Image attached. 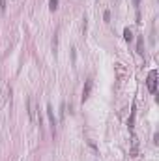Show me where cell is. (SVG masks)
Segmentation results:
<instances>
[{"label": "cell", "instance_id": "obj_1", "mask_svg": "<svg viewBox=\"0 0 159 161\" xmlns=\"http://www.w3.org/2000/svg\"><path fill=\"white\" fill-rule=\"evenodd\" d=\"M146 85H148V90H150V92L155 94V90H157V71H155V69H152V71L148 73Z\"/></svg>", "mask_w": 159, "mask_h": 161}, {"label": "cell", "instance_id": "obj_2", "mask_svg": "<svg viewBox=\"0 0 159 161\" xmlns=\"http://www.w3.org/2000/svg\"><path fill=\"white\" fill-rule=\"evenodd\" d=\"M28 114H30V120L36 122V109H34V97H28Z\"/></svg>", "mask_w": 159, "mask_h": 161}, {"label": "cell", "instance_id": "obj_3", "mask_svg": "<svg viewBox=\"0 0 159 161\" xmlns=\"http://www.w3.org/2000/svg\"><path fill=\"white\" fill-rule=\"evenodd\" d=\"M90 90H92V79H88V81H86V85H84V90H82V101H86V99H88Z\"/></svg>", "mask_w": 159, "mask_h": 161}, {"label": "cell", "instance_id": "obj_4", "mask_svg": "<svg viewBox=\"0 0 159 161\" xmlns=\"http://www.w3.org/2000/svg\"><path fill=\"white\" fill-rule=\"evenodd\" d=\"M47 116H49V122L53 125V131H54V125H56V118H54V113H53V107L47 105Z\"/></svg>", "mask_w": 159, "mask_h": 161}, {"label": "cell", "instance_id": "obj_5", "mask_svg": "<svg viewBox=\"0 0 159 161\" xmlns=\"http://www.w3.org/2000/svg\"><path fill=\"white\" fill-rule=\"evenodd\" d=\"M135 114H137V109H135V103H133V107H131V116H129V120H127L129 129H133V124H135Z\"/></svg>", "mask_w": 159, "mask_h": 161}, {"label": "cell", "instance_id": "obj_6", "mask_svg": "<svg viewBox=\"0 0 159 161\" xmlns=\"http://www.w3.org/2000/svg\"><path fill=\"white\" fill-rule=\"evenodd\" d=\"M131 156H133V157L139 156V141H137L135 137H133V146H131Z\"/></svg>", "mask_w": 159, "mask_h": 161}, {"label": "cell", "instance_id": "obj_7", "mask_svg": "<svg viewBox=\"0 0 159 161\" xmlns=\"http://www.w3.org/2000/svg\"><path fill=\"white\" fill-rule=\"evenodd\" d=\"M124 39H126V41H131V39H133V32H131L129 28L124 30Z\"/></svg>", "mask_w": 159, "mask_h": 161}, {"label": "cell", "instance_id": "obj_8", "mask_svg": "<svg viewBox=\"0 0 159 161\" xmlns=\"http://www.w3.org/2000/svg\"><path fill=\"white\" fill-rule=\"evenodd\" d=\"M142 45H144V39L142 38H139V41H137V53L139 54H142L144 51H142Z\"/></svg>", "mask_w": 159, "mask_h": 161}, {"label": "cell", "instance_id": "obj_9", "mask_svg": "<svg viewBox=\"0 0 159 161\" xmlns=\"http://www.w3.org/2000/svg\"><path fill=\"white\" fill-rule=\"evenodd\" d=\"M49 8H51V11H54L58 8V0H49Z\"/></svg>", "mask_w": 159, "mask_h": 161}, {"label": "cell", "instance_id": "obj_10", "mask_svg": "<svg viewBox=\"0 0 159 161\" xmlns=\"http://www.w3.org/2000/svg\"><path fill=\"white\" fill-rule=\"evenodd\" d=\"M0 11H6V0H0Z\"/></svg>", "mask_w": 159, "mask_h": 161}, {"label": "cell", "instance_id": "obj_11", "mask_svg": "<svg viewBox=\"0 0 159 161\" xmlns=\"http://www.w3.org/2000/svg\"><path fill=\"white\" fill-rule=\"evenodd\" d=\"M103 19L109 23V21H110V11H105V13H103Z\"/></svg>", "mask_w": 159, "mask_h": 161}, {"label": "cell", "instance_id": "obj_12", "mask_svg": "<svg viewBox=\"0 0 159 161\" xmlns=\"http://www.w3.org/2000/svg\"><path fill=\"white\" fill-rule=\"evenodd\" d=\"M64 107H66V105L62 103V105H60V118H64Z\"/></svg>", "mask_w": 159, "mask_h": 161}, {"label": "cell", "instance_id": "obj_13", "mask_svg": "<svg viewBox=\"0 0 159 161\" xmlns=\"http://www.w3.org/2000/svg\"><path fill=\"white\" fill-rule=\"evenodd\" d=\"M133 6L137 8V11H139V6H141V0H133Z\"/></svg>", "mask_w": 159, "mask_h": 161}]
</instances>
